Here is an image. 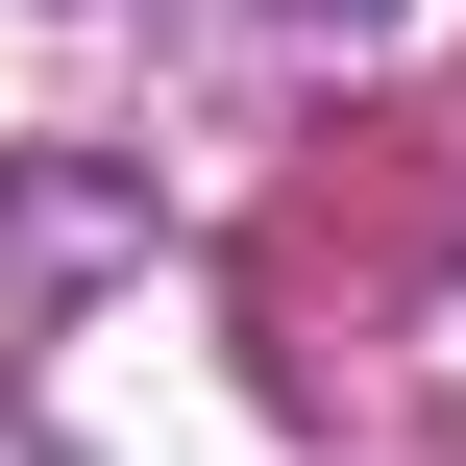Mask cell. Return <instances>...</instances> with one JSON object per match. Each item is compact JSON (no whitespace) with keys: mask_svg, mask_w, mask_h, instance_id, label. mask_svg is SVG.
Returning a JSON list of instances; mask_svg holds the SVG:
<instances>
[]
</instances>
